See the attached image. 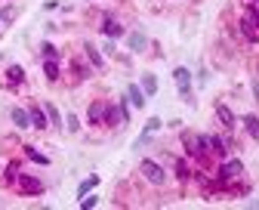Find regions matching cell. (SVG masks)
<instances>
[{"instance_id":"cell-15","label":"cell","mask_w":259,"mask_h":210,"mask_svg":"<svg viewBox=\"0 0 259 210\" xmlns=\"http://www.w3.org/2000/svg\"><path fill=\"white\" fill-rule=\"evenodd\" d=\"M145 46H148V37H145V34H130V50H133V53H142L145 50Z\"/></svg>"},{"instance_id":"cell-22","label":"cell","mask_w":259,"mask_h":210,"mask_svg":"<svg viewBox=\"0 0 259 210\" xmlns=\"http://www.w3.org/2000/svg\"><path fill=\"white\" fill-rule=\"evenodd\" d=\"M43 74H46V80H59V59H46L43 62Z\"/></svg>"},{"instance_id":"cell-11","label":"cell","mask_w":259,"mask_h":210,"mask_svg":"<svg viewBox=\"0 0 259 210\" xmlns=\"http://www.w3.org/2000/svg\"><path fill=\"white\" fill-rule=\"evenodd\" d=\"M127 99L142 108V105H145V93H142V87H139V84H130V87H127Z\"/></svg>"},{"instance_id":"cell-4","label":"cell","mask_w":259,"mask_h":210,"mask_svg":"<svg viewBox=\"0 0 259 210\" xmlns=\"http://www.w3.org/2000/svg\"><path fill=\"white\" fill-rule=\"evenodd\" d=\"M241 173H244V164H241L238 158H231V161H226V164L219 167L216 179H219V182H231V179H241Z\"/></svg>"},{"instance_id":"cell-17","label":"cell","mask_w":259,"mask_h":210,"mask_svg":"<svg viewBox=\"0 0 259 210\" xmlns=\"http://www.w3.org/2000/svg\"><path fill=\"white\" fill-rule=\"evenodd\" d=\"M6 80H9V84H22V80H25V68H22V65H9V71H6Z\"/></svg>"},{"instance_id":"cell-8","label":"cell","mask_w":259,"mask_h":210,"mask_svg":"<svg viewBox=\"0 0 259 210\" xmlns=\"http://www.w3.org/2000/svg\"><path fill=\"white\" fill-rule=\"evenodd\" d=\"M31 127H37V130H46L50 127V118H46V108H40V105H31Z\"/></svg>"},{"instance_id":"cell-29","label":"cell","mask_w":259,"mask_h":210,"mask_svg":"<svg viewBox=\"0 0 259 210\" xmlns=\"http://www.w3.org/2000/svg\"><path fill=\"white\" fill-rule=\"evenodd\" d=\"M253 96H256V102H259V80H253Z\"/></svg>"},{"instance_id":"cell-28","label":"cell","mask_w":259,"mask_h":210,"mask_svg":"<svg viewBox=\"0 0 259 210\" xmlns=\"http://www.w3.org/2000/svg\"><path fill=\"white\" fill-rule=\"evenodd\" d=\"M74 71H77V77H90V68L84 62H74Z\"/></svg>"},{"instance_id":"cell-6","label":"cell","mask_w":259,"mask_h":210,"mask_svg":"<svg viewBox=\"0 0 259 210\" xmlns=\"http://www.w3.org/2000/svg\"><path fill=\"white\" fill-rule=\"evenodd\" d=\"M105 124H108V127H124L127 124L121 105H105Z\"/></svg>"},{"instance_id":"cell-20","label":"cell","mask_w":259,"mask_h":210,"mask_svg":"<svg viewBox=\"0 0 259 210\" xmlns=\"http://www.w3.org/2000/svg\"><path fill=\"white\" fill-rule=\"evenodd\" d=\"M142 93L145 96H155L158 93V77L155 74H142Z\"/></svg>"},{"instance_id":"cell-14","label":"cell","mask_w":259,"mask_h":210,"mask_svg":"<svg viewBox=\"0 0 259 210\" xmlns=\"http://www.w3.org/2000/svg\"><path fill=\"white\" fill-rule=\"evenodd\" d=\"M84 53H87V59H90V65H93V68H102V65H105L102 53H99V50H96L93 43H87V46H84Z\"/></svg>"},{"instance_id":"cell-10","label":"cell","mask_w":259,"mask_h":210,"mask_svg":"<svg viewBox=\"0 0 259 210\" xmlns=\"http://www.w3.org/2000/svg\"><path fill=\"white\" fill-rule=\"evenodd\" d=\"M87 121L96 127V124H105V102H93L90 111H87Z\"/></svg>"},{"instance_id":"cell-30","label":"cell","mask_w":259,"mask_h":210,"mask_svg":"<svg viewBox=\"0 0 259 210\" xmlns=\"http://www.w3.org/2000/svg\"><path fill=\"white\" fill-rule=\"evenodd\" d=\"M250 3H256V6H259V0H250Z\"/></svg>"},{"instance_id":"cell-9","label":"cell","mask_w":259,"mask_h":210,"mask_svg":"<svg viewBox=\"0 0 259 210\" xmlns=\"http://www.w3.org/2000/svg\"><path fill=\"white\" fill-rule=\"evenodd\" d=\"M102 34L108 40H117V37H124V25H121V22H114V19H105L102 22Z\"/></svg>"},{"instance_id":"cell-3","label":"cell","mask_w":259,"mask_h":210,"mask_svg":"<svg viewBox=\"0 0 259 210\" xmlns=\"http://www.w3.org/2000/svg\"><path fill=\"white\" fill-rule=\"evenodd\" d=\"M173 77H176V84H179V96H182V102H194L192 99V71H188L185 65H179L173 71Z\"/></svg>"},{"instance_id":"cell-25","label":"cell","mask_w":259,"mask_h":210,"mask_svg":"<svg viewBox=\"0 0 259 210\" xmlns=\"http://www.w3.org/2000/svg\"><path fill=\"white\" fill-rule=\"evenodd\" d=\"M40 53H43V59H59V50L53 43H40Z\"/></svg>"},{"instance_id":"cell-31","label":"cell","mask_w":259,"mask_h":210,"mask_svg":"<svg viewBox=\"0 0 259 210\" xmlns=\"http://www.w3.org/2000/svg\"><path fill=\"white\" fill-rule=\"evenodd\" d=\"M0 22H3V16H0Z\"/></svg>"},{"instance_id":"cell-12","label":"cell","mask_w":259,"mask_h":210,"mask_svg":"<svg viewBox=\"0 0 259 210\" xmlns=\"http://www.w3.org/2000/svg\"><path fill=\"white\" fill-rule=\"evenodd\" d=\"M13 124L19 127V130L31 127V111H25V108H13Z\"/></svg>"},{"instance_id":"cell-7","label":"cell","mask_w":259,"mask_h":210,"mask_svg":"<svg viewBox=\"0 0 259 210\" xmlns=\"http://www.w3.org/2000/svg\"><path fill=\"white\" fill-rule=\"evenodd\" d=\"M216 118L226 124L228 130H234V127H238V118H234V111L228 108V105H222V102H216Z\"/></svg>"},{"instance_id":"cell-18","label":"cell","mask_w":259,"mask_h":210,"mask_svg":"<svg viewBox=\"0 0 259 210\" xmlns=\"http://www.w3.org/2000/svg\"><path fill=\"white\" fill-rule=\"evenodd\" d=\"M25 155H28V158L34 161V164H40V167H46V164H50V158H46L43 151H37L34 145H25Z\"/></svg>"},{"instance_id":"cell-2","label":"cell","mask_w":259,"mask_h":210,"mask_svg":"<svg viewBox=\"0 0 259 210\" xmlns=\"http://www.w3.org/2000/svg\"><path fill=\"white\" fill-rule=\"evenodd\" d=\"M16 189L22 195H43V182L37 176H31V173H19V176H16Z\"/></svg>"},{"instance_id":"cell-13","label":"cell","mask_w":259,"mask_h":210,"mask_svg":"<svg viewBox=\"0 0 259 210\" xmlns=\"http://www.w3.org/2000/svg\"><path fill=\"white\" fill-rule=\"evenodd\" d=\"M241 34H244V37L250 40V43H259V28L253 25V22H247V19H241Z\"/></svg>"},{"instance_id":"cell-19","label":"cell","mask_w":259,"mask_h":210,"mask_svg":"<svg viewBox=\"0 0 259 210\" xmlns=\"http://www.w3.org/2000/svg\"><path fill=\"white\" fill-rule=\"evenodd\" d=\"M96 185H99V176H96V173H93V176H87L84 182H80V185H77V195H80V198H84V195H90L93 189H96Z\"/></svg>"},{"instance_id":"cell-23","label":"cell","mask_w":259,"mask_h":210,"mask_svg":"<svg viewBox=\"0 0 259 210\" xmlns=\"http://www.w3.org/2000/svg\"><path fill=\"white\" fill-rule=\"evenodd\" d=\"M46 118H50V127H62V114H59V108L50 102H46Z\"/></svg>"},{"instance_id":"cell-21","label":"cell","mask_w":259,"mask_h":210,"mask_svg":"<svg viewBox=\"0 0 259 210\" xmlns=\"http://www.w3.org/2000/svg\"><path fill=\"white\" fill-rule=\"evenodd\" d=\"M176 176H179L182 182L194 176V173H192V167H188V161H185V158H179V161H176Z\"/></svg>"},{"instance_id":"cell-1","label":"cell","mask_w":259,"mask_h":210,"mask_svg":"<svg viewBox=\"0 0 259 210\" xmlns=\"http://www.w3.org/2000/svg\"><path fill=\"white\" fill-rule=\"evenodd\" d=\"M139 173H142L151 185H167V170H163L158 161H151V158H145L142 164H139Z\"/></svg>"},{"instance_id":"cell-16","label":"cell","mask_w":259,"mask_h":210,"mask_svg":"<svg viewBox=\"0 0 259 210\" xmlns=\"http://www.w3.org/2000/svg\"><path fill=\"white\" fill-rule=\"evenodd\" d=\"M244 130L250 133L253 139H259V118H256V114H244Z\"/></svg>"},{"instance_id":"cell-24","label":"cell","mask_w":259,"mask_h":210,"mask_svg":"<svg viewBox=\"0 0 259 210\" xmlns=\"http://www.w3.org/2000/svg\"><path fill=\"white\" fill-rule=\"evenodd\" d=\"M161 127H163V121H161V118H148V121H145V130H142V133H148V136H151V133H158Z\"/></svg>"},{"instance_id":"cell-27","label":"cell","mask_w":259,"mask_h":210,"mask_svg":"<svg viewBox=\"0 0 259 210\" xmlns=\"http://www.w3.org/2000/svg\"><path fill=\"white\" fill-rule=\"evenodd\" d=\"M65 127H68V130H71V133H77V130H80V121L74 118V114H68V121H65Z\"/></svg>"},{"instance_id":"cell-5","label":"cell","mask_w":259,"mask_h":210,"mask_svg":"<svg viewBox=\"0 0 259 210\" xmlns=\"http://www.w3.org/2000/svg\"><path fill=\"white\" fill-rule=\"evenodd\" d=\"M207 145H210V155H216V158H226L228 148H231V142L222 136H207Z\"/></svg>"},{"instance_id":"cell-26","label":"cell","mask_w":259,"mask_h":210,"mask_svg":"<svg viewBox=\"0 0 259 210\" xmlns=\"http://www.w3.org/2000/svg\"><path fill=\"white\" fill-rule=\"evenodd\" d=\"M96 204H99V198H96V195H84V198H80V210H93Z\"/></svg>"}]
</instances>
